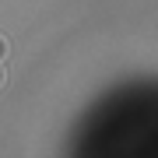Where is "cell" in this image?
Wrapping results in <instances>:
<instances>
[{
  "instance_id": "cell-2",
  "label": "cell",
  "mask_w": 158,
  "mask_h": 158,
  "mask_svg": "<svg viewBox=\"0 0 158 158\" xmlns=\"http://www.w3.org/2000/svg\"><path fill=\"white\" fill-rule=\"evenodd\" d=\"M0 88H4V70H0Z\"/></svg>"
},
{
  "instance_id": "cell-1",
  "label": "cell",
  "mask_w": 158,
  "mask_h": 158,
  "mask_svg": "<svg viewBox=\"0 0 158 158\" xmlns=\"http://www.w3.org/2000/svg\"><path fill=\"white\" fill-rule=\"evenodd\" d=\"M4 56H7V39L0 35V60H4Z\"/></svg>"
}]
</instances>
